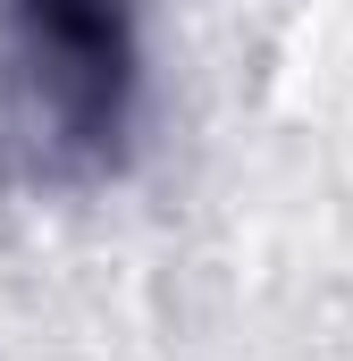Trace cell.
<instances>
[{
    "mask_svg": "<svg viewBox=\"0 0 353 361\" xmlns=\"http://www.w3.org/2000/svg\"><path fill=\"white\" fill-rule=\"evenodd\" d=\"M135 85H143V0L0 8V152L17 177H109L135 135Z\"/></svg>",
    "mask_w": 353,
    "mask_h": 361,
    "instance_id": "obj_1",
    "label": "cell"
}]
</instances>
